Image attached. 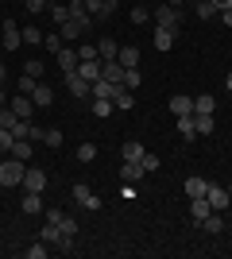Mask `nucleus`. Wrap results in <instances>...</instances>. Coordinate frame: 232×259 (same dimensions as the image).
Wrapping results in <instances>:
<instances>
[{"label":"nucleus","instance_id":"1","mask_svg":"<svg viewBox=\"0 0 232 259\" xmlns=\"http://www.w3.org/2000/svg\"><path fill=\"white\" fill-rule=\"evenodd\" d=\"M89 16H70L66 23H62V27H58V35H62V39H66V43H74V39H81V35L89 31Z\"/></svg>","mask_w":232,"mask_h":259},{"label":"nucleus","instance_id":"2","mask_svg":"<svg viewBox=\"0 0 232 259\" xmlns=\"http://www.w3.org/2000/svg\"><path fill=\"white\" fill-rule=\"evenodd\" d=\"M23 162L20 159H4L0 162V186H23Z\"/></svg>","mask_w":232,"mask_h":259},{"label":"nucleus","instance_id":"3","mask_svg":"<svg viewBox=\"0 0 232 259\" xmlns=\"http://www.w3.org/2000/svg\"><path fill=\"white\" fill-rule=\"evenodd\" d=\"M155 23H159V27H170V31H178V27H182V8H174V4H159V12H155Z\"/></svg>","mask_w":232,"mask_h":259},{"label":"nucleus","instance_id":"4","mask_svg":"<svg viewBox=\"0 0 232 259\" xmlns=\"http://www.w3.org/2000/svg\"><path fill=\"white\" fill-rule=\"evenodd\" d=\"M85 12H89V20L105 23L112 12H116V0H85Z\"/></svg>","mask_w":232,"mask_h":259},{"label":"nucleus","instance_id":"5","mask_svg":"<svg viewBox=\"0 0 232 259\" xmlns=\"http://www.w3.org/2000/svg\"><path fill=\"white\" fill-rule=\"evenodd\" d=\"M8 108H12V112H16V116H20V120H31V112H35V108H39V105H35V101L27 97V93H16V97L8 101Z\"/></svg>","mask_w":232,"mask_h":259},{"label":"nucleus","instance_id":"6","mask_svg":"<svg viewBox=\"0 0 232 259\" xmlns=\"http://www.w3.org/2000/svg\"><path fill=\"white\" fill-rule=\"evenodd\" d=\"M77 62H81V58H77V51H74V47H62V51L55 54V66L62 70V74H74V70H77Z\"/></svg>","mask_w":232,"mask_h":259},{"label":"nucleus","instance_id":"7","mask_svg":"<svg viewBox=\"0 0 232 259\" xmlns=\"http://www.w3.org/2000/svg\"><path fill=\"white\" fill-rule=\"evenodd\" d=\"M205 197H209V205L217 209V213H224V209L232 205V197H228V186H213V182H209V194H205Z\"/></svg>","mask_w":232,"mask_h":259},{"label":"nucleus","instance_id":"8","mask_svg":"<svg viewBox=\"0 0 232 259\" xmlns=\"http://www.w3.org/2000/svg\"><path fill=\"white\" fill-rule=\"evenodd\" d=\"M20 43H23L20 23H16V20H4V51H20Z\"/></svg>","mask_w":232,"mask_h":259},{"label":"nucleus","instance_id":"9","mask_svg":"<svg viewBox=\"0 0 232 259\" xmlns=\"http://www.w3.org/2000/svg\"><path fill=\"white\" fill-rule=\"evenodd\" d=\"M23 190H31V194H43V190H47V174L39 170V166H31V170L23 174Z\"/></svg>","mask_w":232,"mask_h":259},{"label":"nucleus","instance_id":"10","mask_svg":"<svg viewBox=\"0 0 232 259\" xmlns=\"http://www.w3.org/2000/svg\"><path fill=\"white\" fill-rule=\"evenodd\" d=\"M144 155H147V147H144V143H135V140H128L120 147V159L124 162H144Z\"/></svg>","mask_w":232,"mask_h":259},{"label":"nucleus","instance_id":"11","mask_svg":"<svg viewBox=\"0 0 232 259\" xmlns=\"http://www.w3.org/2000/svg\"><path fill=\"white\" fill-rule=\"evenodd\" d=\"M213 213V205H209V197H190V217H194V221H205V217Z\"/></svg>","mask_w":232,"mask_h":259},{"label":"nucleus","instance_id":"12","mask_svg":"<svg viewBox=\"0 0 232 259\" xmlns=\"http://www.w3.org/2000/svg\"><path fill=\"white\" fill-rule=\"evenodd\" d=\"M101 77L112 85H124V66L120 62H101Z\"/></svg>","mask_w":232,"mask_h":259},{"label":"nucleus","instance_id":"13","mask_svg":"<svg viewBox=\"0 0 232 259\" xmlns=\"http://www.w3.org/2000/svg\"><path fill=\"white\" fill-rule=\"evenodd\" d=\"M170 112H174V116H190V112H194V97L174 93V97H170Z\"/></svg>","mask_w":232,"mask_h":259},{"label":"nucleus","instance_id":"14","mask_svg":"<svg viewBox=\"0 0 232 259\" xmlns=\"http://www.w3.org/2000/svg\"><path fill=\"white\" fill-rule=\"evenodd\" d=\"M186 197H205L209 194V182H205V178H198V174H194V178H186Z\"/></svg>","mask_w":232,"mask_h":259},{"label":"nucleus","instance_id":"15","mask_svg":"<svg viewBox=\"0 0 232 259\" xmlns=\"http://www.w3.org/2000/svg\"><path fill=\"white\" fill-rule=\"evenodd\" d=\"M66 89L74 93V97H85V93H89V81L74 70V74H66Z\"/></svg>","mask_w":232,"mask_h":259},{"label":"nucleus","instance_id":"16","mask_svg":"<svg viewBox=\"0 0 232 259\" xmlns=\"http://www.w3.org/2000/svg\"><path fill=\"white\" fill-rule=\"evenodd\" d=\"M97 54H101V62H116V39H109V35H105V39H101L97 43Z\"/></svg>","mask_w":232,"mask_h":259},{"label":"nucleus","instance_id":"17","mask_svg":"<svg viewBox=\"0 0 232 259\" xmlns=\"http://www.w3.org/2000/svg\"><path fill=\"white\" fill-rule=\"evenodd\" d=\"M116 62H120L124 70H135V66H140V51H135V47H120V54H116Z\"/></svg>","mask_w":232,"mask_h":259},{"label":"nucleus","instance_id":"18","mask_svg":"<svg viewBox=\"0 0 232 259\" xmlns=\"http://www.w3.org/2000/svg\"><path fill=\"white\" fill-rule=\"evenodd\" d=\"M77 74H81L89 85H93V81L101 77V58H93V62H77Z\"/></svg>","mask_w":232,"mask_h":259},{"label":"nucleus","instance_id":"19","mask_svg":"<svg viewBox=\"0 0 232 259\" xmlns=\"http://www.w3.org/2000/svg\"><path fill=\"white\" fill-rule=\"evenodd\" d=\"M31 101H35V105H39V108H47V105H51V101H55V89L39 81V85L31 89Z\"/></svg>","mask_w":232,"mask_h":259},{"label":"nucleus","instance_id":"20","mask_svg":"<svg viewBox=\"0 0 232 259\" xmlns=\"http://www.w3.org/2000/svg\"><path fill=\"white\" fill-rule=\"evenodd\" d=\"M8 155H12V159H20V162H27V159L35 155V151H31V140H12V151H8Z\"/></svg>","mask_w":232,"mask_h":259},{"label":"nucleus","instance_id":"21","mask_svg":"<svg viewBox=\"0 0 232 259\" xmlns=\"http://www.w3.org/2000/svg\"><path fill=\"white\" fill-rule=\"evenodd\" d=\"M194 112H205V116H213V112H217V97H213V93H201V97H194Z\"/></svg>","mask_w":232,"mask_h":259},{"label":"nucleus","instance_id":"22","mask_svg":"<svg viewBox=\"0 0 232 259\" xmlns=\"http://www.w3.org/2000/svg\"><path fill=\"white\" fill-rule=\"evenodd\" d=\"M144 162H124V166H120V178H124V182H140V178H144Z\"/></svg>","mask_w":232,"mask_h":259},{"label":"nucleus","instance_id":"23","mask_svg":"<svg viewBox=\"0 0 232 259\" xmlns=\"http://www.w3.org/2000/svg\"><path fill=\"white\" fill-rule=\"evenodd\" d=\"M174 35L178 31H170V27H159V31H155V51H170V47H174Z\"/></svg>","mask_w":232,"mask_h":259},{"label":"nucleus","instance_id":"24","mask_svg":"<svg viewBox=\"0 0 232 259\" xmlns=\"http://www.w3.org/2000/svg\"><path fill=\"white\" fill-rule=\"evenodd\" d=\"M201 228H205V232H209V236H217V232H221V228H224V217L217 213V209H213V213L205 217V221H201Z\"/></svg>","mask_w":232,"mask_h":259},{"label":"nucleus","instance_id":"25","mask_svg":"<svg viewBox=\"0 0 232 259\" xmlns=\"http://www.w3.org/2000/svg\"><path fill=\"white\" fill-rule=\"evenodd\" d=\"M194 132H198V136H213V116H205V112H194Z\"/></svg>","mask_w":232,"mask_h":259},{"label":"nucleus","instance_id":"26","mask_svg":"<svg viewBox=\"0 0 232 259\" xmlns=\"http://www.w3.org/2000/svg\"><path fill=\"white\" fill-rule=\"evenodd\" d=\"M23 213H43V197L31 194V190H23Z\"/></svg>","mask_w":232,"mask_h":259},{"label":"nucleus","instance_id":"27","mask_svg":"<svg viewBox=\"0 0 232 259\" xmlns=\"http://www.w3.org/2000/svg\"><path fill=\"white\" fill-rule=\"evenodd\" d=\"M112 105H116V108H132V105H135V97H132V93H128L124 85H116V93H112Z\"/></svg>","mask_w":232,"mask_h":259},{"label":"nucleus","instance_id":"28","mask_svg":"<svg viewBox=\"0 0 232 259\" xmlns=\"http://www.w3.org/2000/svg\"><path fill=\"white\" fill-rule=\"evenodd\" d=\"M93 116H112V97H93Z\"/></svg>","mask_w":232,"mask_h":259},{"label":"nucleus","instance_id":"29","mask_svg":"<svg viewBox=\"0 0 232 259\" xmlns=\"http://www.w3.org/2000/svg\"><path fill=\"white\" fill-rule=\"evenodd\" d=\"M178 136H182V140H194V136H198V132H194V112H190V116H178Z\"/></svg>","mask_w":232,"mask_h":259},{"label":"nucleus","instance_id":"30","mask_svg":"<svg viewBox=\"0 0 232 259\" xmlns=\"http://www.w3.org/2000/svg\"><path fill=\"white\" fill-rule=\"evenodd\" d=\"M43 47H47V51H62V47H66V39H62V35H58V31H51V35H43Z\"/></svg>","mask_w":232,"mask_h":259},{"label":"nucleus","instance_id":"31","mask_svg":"<svg viewBox=\"0 0 232 259\" xmlns=\"http://www.w3.org/2000/svg\"><path fill=\"white\" fill-rule=\"evenodd\" d=\"M77 58H81V62H93V58H101V54H97V43H81V47H77Z\"/></svg>","mask_w":232,"mask_h":259},{"label":"nucleus","instance_id":"32","mask_svg":"<svg viewBox=\"0 0 232 259\" xmlns=\"http://www.w3.org/2000/svg\"><path fill=\"white\" fill-rule=\"evenodd\" d=\"M47 8H51V16H55V23H58V27H62V23L70 20V8H66V4H47Z\"/></svg>","mask_w":232,"mask_h":259},{"label":"nucleus","instance_id":"33","mask_svg":"<svg viewBox=\"0 0 232 259\" xmlns=\"http://www.w3.org/2000/svg\"><path fill=\"white\" fill-rule=\"evenodd\" d=\"M23 74L39 81V77H43V62H35V58H27V62H23Z\"/></svg>","mask_w":232,"mask_h":259},{"label":"nucleus","instance_id":"34","mask_svg":"<svg viewBox=\"0 0 232 259\" xmlns=\"http://www.w3.org/2000/svg\"><path fill=\"white\" fill-rule=\"evenodd\" d=\"M194 8H198V16H201V20H213V16H217V8H213V0H198Z\"/></svg>","mask_w":232,"mask_h":259},{"label":"nucleus","instance_id":"35","mask_svg":"<svg viewBox=\"0 0 232 259\" xmlns=\"http://www.w3.org/2000/svg\"><path fill=\"white\" fill-rule=\"evenodd\" d=\"M27 128H31V120H16L12 124V140H27Z\"/></svg>","mask_w":232,"mask_h":259},{"label":"nucleus","instance_id":"36","mask_svg":"<svg viewBox=\"0 0 232 259\" xmlns=\"http://www.w3.org/2000/svg\"><path fill=\"white\" fill-rule=\"evenodd\" d=\"M77 159H81V162H93V159H97V147H93V143H81V147H77Z\"/></svg>","mask_w":232,"mask_h":259},{"label":"nucleus","instance_id":"37","mask_svg":"<svg viewBox=\"0 0 232 259\" xmlns=\"http://www.w3.org/2000/svg\"><path fill=\"white\" fill-rule=\"evenodd\" d=\"M27 140H31V143H47V128L31 124V128H27Z\"/></svg>","mask_w":232,"mask_h":259},{"label":"nucleus","instance_id":"38","mask_svg":"<svg viewBox=\"0 0 232 259\" xmlns=\"http://www.w3.org/2000/svg\"><path fill=\"white\" fill-rule=\"evenodd\" d=\"M27 259H47V240L31 244V248H27Z\"/></svg>","mask_w":232,"mask_h":259},{"label":"nucleus","instance_id":"39","mask_svg":"<svg viewBox=\"0 0 232 259\" xmlns=\"http://www.w3.org/2000/svg\"><path fill=\"white\" fill-rule=\"evenodd\" d=\"M23 43H43V31H39V27H23Z\"/></svg>","mask_w":232,"mask_h":259},{"label":"nucleus","instance_id":"40","mask_svg":"<svg viewBox=\"0 0 232 259\" xmlns=\"http://www.w3.org/2000/svg\"><path fill=\"white\" fill-rule=\"evenodd\" d=\"M124 89H140V70H124Z\"/></svg>","mask_w":232,"mask_h":259},{"label":"nucleus","instance_id":"41","mask_svg":"<svg viewBox=\"0 0 232 259\" xmlns=\"http://www.w3.org/2000/svg\"><path fill=\"white\" fill-rule=\"evenodd\" d=\"M8 151H12V132L0 128V155H8Z\"/></svg>","mask_w":232,"mask_h":259},{"label":"nucleus","instance_id":"42","mask_svg":"<svg viewBox=\"0 0 232 259\" xmlns=\"http://www.w3.org/2000/svg\"><path fill=\"white\" fill-rule=\"evenodd\" d=\"M47 143L58 151V147H62V132H58V128H47Z\"/></svg>","mask_w":232,"mask_h":259},{"label":"nucleus","instance_id":"43","mask_svg":"<svg viewBox=\"0 0 232 259\" xmlns=\"http://www.w3.org/2000/svg\"><path fill=\"white\" fill-rule=\"evenodd\" d=\"M39 85V81H35V77H27V74H20V93H27V97H31V89Z\"/></svg>","mask_w":232,"mask_h":259},{"label":"nucleus","instance_id":"44","mask_svg":"<svg viewBox=\"0 0 232 259\" xmlns=\"http://www.w3.org/2000/svg\"><path fill=\"white\" fill-rule=\"evenodd\" d=\"M66 8H70V16H89V12H85V0H70Z\"/></svg>","mask_w":232,"mask_h":259},{"label":"nucleus","instance_id":"45","mask_svg":"<svg viewBox=\"0 0 232 259\" xmlns=\"http://www.w3.org/2000/svg\"><path fill=\"white\" fill-rule=\"evenodd\" d=\"M89 194H93V190H89V186L85 182H74V197H77V201H85V197Z\"/></svg>","mask_w":232,"mask_h":259},{"label":"nucleus","instance_id":"46","mask_svg":"<svg viewBox=\"0 0 232 259\" xmlns=\"http://www.w3.org/2000/svg\"><path fill=\"white\" fill-rule=\"evenodd\" d=\"M144 170H147V174L159 170V155H144Z\"/></svg>","mask_w":232,"mask_h":259},{"label":"nucleus","instance_id":"47","mask_svg":"<svg viewBox=\"0 0 232 259\" xmlns=\"http://www.w3.org/2000/svg\"><path fill=\"white\" fill-rule=\"evenodd\" d=\"M132 23H147V8H144V4H135V8H132Z\"/></svg>","mask_w":232,"mask_h":259},{"label":"nucleus","instance_id":"48","mask_svg":"<svg viewBox=\"0 0 232 259\" xmlns=\"http://www.w3.org/2000/svg\"><path fill=\"white\" fill-rule=\"evenodd\" d=\"M81 205H85V209H89V213H97V209H101V197H97V194H89V197H85V201H81Z\"/></svg>","mask_w":232,"mask_h":259},{"label":"nucleus","instance_id":"49","mask_svg":"<svg viewBox=\"0 0 232 259\" xmlns=\"http://www.w3.org/2000/svg\"><path fill=\"white\" fill-rule=\"evenodd\" d=\"M23 4H27V12H43L47 8V0H23Z\"/></svg>","mask_w":232,"mask_h":259},{"label":"nucleus","instance_id":"50","mask_svg":"<svg viewBox=\"0 0 232 259\" xmlns=\"http://www.w3.org/2000/svg\"><path fill=\"white\" fill-rule=\"evenodd\" d=\"M213 8H217V12H224V8H232V0H213Z\"/></svg>","mask_w":232,"mask_h":259},{"label":"nucleus","instance_id":"51","mask_svg":"<svg viewBox=\"0 0 232 259\" xmlns=\"http://www.w3.org/2000/svg\"><path fill=\"white\" fill-rule=\"evenodd\" d=\"M221 20H224V27H232V8H224V12H221Z\"/></svg>","mask_w":232,"mask_h":259},{"label":"nucleus","instance_id":"52","mask_svg":"<svg viewBox=\"0 0 232 259\" xmlns=\"http://www.w3.org/2000/svg\"><path fill=\"white\" fill-rule=\"evenodd\" d=\"M4 81H8V66L0 62V85H4Z\"/></svg>","mask_w":232,"mask_h":259},{"label":"nucleus","instance_id":"53","mask_svg":"<svg viewBox=\"0 0 232 259\" xmlns=\"http://www.w3.org/2000/svg\"><path fill=\"white\" fill-rule=\"evenodd\" d=\"M224 85H228V93H232V74H228V77H224Z\"/></svg>","mask_w":232,"mask_h":259},{"label":"nucleus","instance_id":"54","mask_svg":"<svg viewBox=\"0 0 232 259\" xmlns=\"http://www.w3.org/2000/svg\"><path fill=\"white\" fill-rule=\"evenodd\" d=\"M4 105H8V101H4V89H0V108H4Z\"/></svg>","mask_w":232,"mask_h":259},{"label":"nucleus","instance_id":"55","mask_svg":"<svg viewBox=\"0 0 232 259\" xmlns=\"http://www.w3.org/2000/svg\"><path fill=\"white\" fill-rule=\"evenodd\" d=\"M47 4H62V0H47Z\"/></svg>","mask_w":232,"mask_h":259},{"label":"nucleus","instance_id":"56","mask_svg":"<svg viewBox=\"0 0 232 259\" xmlns=\"http://www.w3.org/2000/svg\"><path fill=\"white\" fill-rule=\"evenodd\" d=\"M228 197H232V182H228Z\"/></svg>","mask_w":232,"mask_h":259}]
</instances>
